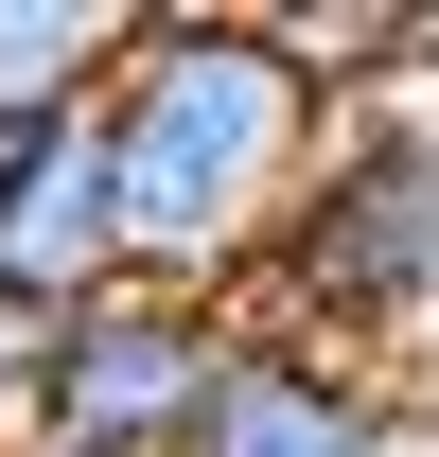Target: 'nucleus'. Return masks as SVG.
<instances>
[{"mask_svg":"<svg viewBox=\"0 0 439 457\" xmlns=\"http://www.w3.org/2000/svg\"><path fill=\"white\" fill-rule=\"evenodd\" d=\"M88 141H106V194H123V282L246 299L334 141V88L299 71L281 0H141Z\"/></svg>","mask_w":439,"mask_h":457,"instance_id":"1","label":"nucleus"},{"mask_svg":"<svg viewBox=\"0 0 439 457\" xmlns=\"http://www.w3.org/2000/svg\"><path fill=\"white\" fill-rule=\"evenodd\" d=\"M228 317L246 335H317L352 370H386V352L439 335V36H422V71H386V88L334 106L317 176H299V212L264 246V282Z\"/></svg>","mask_w":439,"mask_h":457,"instance_id":"2","label":"nucleus"},{"mask_svg":"<svg viewBox=\"0 0 439 457\" xmlns=\"http://www.w3.org/2000/svg\"><path fill=\"white\" fill-rule=\"evenodd\" d=\"M228 352H246V317L228 299H159L123 282L88 299V317H54V370H36V422L0 457H194V422H211Z\"/></svg>","mask_w":439,"mask_h":457,"instance_id":"3","label":"nucleus"},{"mask_svg":"<svg viewBox=\"0 0 439 457\" xmlns=\"http://www.w3.org/2000/svg\"><path fill=\"white\" fill-rule=\"evenodd\" d=\"M194 457H404V387L317 352V335H246L211 422H194Z\"/></svg>","mask_w":439,"mask_h":457,"instance_id":"4","label":"nucleus"},{"mask_svg":"<svg viewBox=\"0 0 439 457\" xmlns=\"http://www.w3.org/2000/svg\"><path fill=\"white\" fill-rule=\"evenodd\" d=\"M0 299L18 317L123 299V194H106V141L88 123H36V159L0 176Z\"/></svg>","mask_w":439,"mask_h":457,"instance_id":"5","label":"nucleus"},{"mask_svg":"<svg viewBox=\"0 0 439 457\" xmlns=\"http://www.w3.org/2000/svg\"><path fill=\"white\" fill-rule=\"evenodd\" d=\"M141 0H0V123H88Z\"/></svg>","mask_w":439,"mask_h":457,"instance_id":"6","label":"nucleus"},{"mask_svg":"<svg viewBox=\"0 0 439 457\" xmlns=\"http://www.w3.org/2000/svg\"><path fill=\"white\" fill-rule=\"evenodd\" d=\"M36 370H54V317H18V299H0V440L36 422Z\"/></svg>","mask_w":439,"mask_h":457,"instance_id":"7","label":"nucleus"},{"mask_svg":"<svg viewBox=\"0 0 439 457\" xmlns=\"http://www.w3.org/2000/svg\"><path fill=\"white\" fill-rule=\"evenodd\" d=\"M18 159H36V123H0V176H18Z\"/></svg>","mask_w":439,"mask_h":457,"instance_id":"8","label":"nucleus"}]
</instances>
